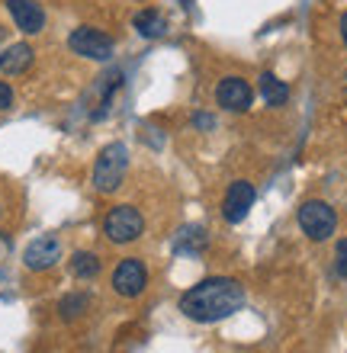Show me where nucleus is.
<instances>
[{"label":"nucleus","mask_w":347,"mask_h":353,"mask_svg":"<svg viewBox=\"0 0 347 353\" xmlns=\"http://www.w3.org/2000/svg\"><path fill=\"white\" fill-rule=\"evenodd\" d=\"M241 305H244V286L232 276H209L180 296V312L190 321H199V325H212V321L232 318Z\"/></svg>","instance_id":"nucleus-1"},{"label":"nucleus","mask_w":347,"mask_h":353,"mask_svg":"<svg viewBox=\"0 0 347 353\" xmlns=\"http://www.w3.org/2000/svg\"><path fill=\"white\" fill-rule=\"evenodd\" d=\"M126 170H129V151L122 141H113L100 151V158L94 164V186L97 193H116L126 180Z\"/></svg>","instance_id":"nucleus-2"},{"label":"nucleus","mask_w":347,"mask_h":353,"mask_svg":"<svg viewBox=\"0 0 347 353\" xmlns=\"http://www.w3.org/2000/svg\"><path fill=\"white\" fill-rule=\"evenodd\" d=\"M299 228L309 234L312 241H328L335 228H338V215L328 203L321 199H309L299 205Z\"/></svg>","instance_id":"nucleus-3"},{"label":"nucleus","mask_w":347,"mask_h":353,"mask_svg":"<svg viewBox=\"0 0 347 353\" xmlns=\"http://www.w3.org/2000/svg\"><path fill=\"white\" fill-rule=\"evenodd\" d=\"M145 228V219L135 205H116L103 219V234L113 244H132Z\"/></svg>","instance_id":"nucleus-4"},{"label":"nucleus","mask_w":347,"mask_h":353,"mask_svg":"<svg viewBox=\"0 0 347 353\" xmlns=\"http://www.w3.org/2000/svg\"><path fill=\"white\" fill-rule=\"evenodd\" d=\"M68 48L81 58H90V61H110L113 58V39L94 26H77L68 36Z\"/></svg>","instance_id":"nucleus-5"},{"label":"nucleus","mask_w":347,"mask_h":353,"mask_svg":"<svg viewBox=\"0 0 347 353\" xmlns=\"http://www.w3.org/2000/svg\"><path fill=\"white\" fill-rule=\"evenodd\" d=\"M145 286H148V270H145V263L135 261V257H129V261H122L119 267L113 270V289L119 292L122 299H135L145 292Z\"/></svg>","instance_id":"nucleus-6"},{"label":"nucleus","mask_w":347,"mask_h":353,"mask_svg":"<svg viewBox=\"0 0 347 353\" xmlns=\"http://www.w3.org/2000/svg\"><path fill=\"white\" fill-rule=\"evenodd\" d=\"M216 103L228 112H248L254 103V90L244 77H226L216 87Z\"/></svg>","instance_id":"nucleus-7"},{"label":"nucleus","mask_w":347,"mask_h":353,"mask_svg":"<svg viewBox=\"0 0 347 353\" xmlns=\"http://www.w3.org/2000/svg\"><path fill=\"white\" fill-rule=\"evenodd\" d=\"M254 205V186L248 180H235L232 186L226 190V203H222V215H226V222L238 225L248 219Z\"/></svg>","instance_id":"nucleus-8"},{"label":"nucleus","mask_w":347,"mask_h":353,"mask_svg":"<svg viewBox=\"0 0 347 353\" xmlns=\"http://www.w3.org/2000/svg\"><path fill=\"white\" fill-rule=\"evenodd\" d=\"M7 10L13 23H17L19 32H26V36H36L46 29V10L39 0H7Z\"/></svg>","instance_id":"nucleus-9"},{"label":"nucleus","mask_w":347,"mask_h":353,"mask_svg":"<svg viewBox=\"0 0 347 353\" xmlns=\"http://www.w3.org/2000/svg\"><path fill=\"white\" fill-rule=\"evenodd\" d=\"M61 261V241H58L55 234H42V238H36V241L26 248V254H23V263H26L29 270H48L55 267V263Z\"/></svg>","instance_id":"nucleus-10"},{"label":"nucleus","mask_w":347,"mask_h":353,"mask_svg":"<svg viewBox=\"0 0 347 353\" xmlns=\"http://www.w3.org/2000/svg\"><path fill=\"white\" fill-rule=\"evenodd\" d=\"M29 65H32V48L26 42H17L0 55V71L3 74H23V71H29Z\"/></svg>","instance_id":"nucleus-11"},{"label":"nucleus","mask_w":347,"mask_h":353,"mask_svg":"<svg viewBox=\"0 0 347 353\" xmlns=\"http://www.w3.org/2000/svg\"><path fill=\"white\" fill-rule=\"evenodd\" d=\"M135 29L145 39H161L168 32V19L158 10H141V13H135Z\"/></svg>","instance_id":"nucleus-12"},{"label":"nucleus","mask_w":347,"mask_h":353,"mask_svg":"<svg viewBox=\"0 0 347 353\" xmlns=\"http://www.w3.org/2000/svg\"><path fill=\"white\" fill-rule=\"evenodd\" d=\"M261 97L267 106H283V103L290 100V87L283 84L280 77L273 74H261Z\"/></svg>","instance_id":"nucleus-13"},{"label":"nucleus","mask_w":347,"mask_h":353,"mask_svg":"<svg viewBox=\"0 0 347 353\" xmlns=\"http://www.w3.org/2000/svg\"><path fill=\"white\" fill-rule=\"evenodd\" d=\"M206 248V232L203 228H184L174 241V251L177 254H199Z\"/></svg>","instance_id":"nucleus-14"},{"label":"nucleus","mask_w":347,"mask_h":353,"mask_svg":"<svg viewBox=\"0 0 347 353\" xmlns=\"http://www.w3.org/2000/svg\"><path fill=\"white\" fill-rule=\"evenodd\" d=\"M71 273H75L77 279H94L97 273H100V257L90 251H77L75 257H71Z\"/></svg>","instance_id":"nucleus-15"},{"label":"nucleus","mask_w":347,"mask_h":353,"mask_svg":"<svg viewBox=\"0 0 347 353\" xmlns=\"http://www.w3.org/2000/svg\"><path fill=\"white\" fill-rule=\"evenodd\" d=\"M87 305H90V299H87L84 292H75V296L61 299L58 312H61V318H65V321H75V318H81L87 312Z\"/></svg>","instance_id":"nucleus-16"},{"label":"nucleus","mask_w":347,"mask_h":353,"mask_svg":"<svg viewBox=\"0 0 347 353\" xmlns=\"http://www.w3.org/2000/svg\"><path fill=\"white\" fill-rule=\"evenodd\" d=\"M335 270H338V276H347V241H338V263H335Z\"/></svg>","instance_id":"nucleus-17"},{"label":"nucleus","mask_w":347,"mask_h":353,"mask_svg":"<svg viewBox=\"0 0 347 353\" xmlns=\"http://www.w3.org/2000/svg\"><path fill=\"white\" fill-rule=\"evenodd\" d=\"M10 106H13V90L7 81H0V110H10Z\"/></svg>","instance_id":"nucleus-18"},{"label":"nucleus","mask_w":347,"mask_h":353,"mask_svg":"<svg viewBox=\"0 0 347 353\" xmlns=\"http://www.w3.org/2000/svg\"><path fill=\"white\" fill-rule=\"evenodd\" d=\"M193 125H206V129H209V125H212V119H209V116H197V119H193Z\"/></svg>","instance_id":"nucleus-19"},{"label":"nucleus","mask_w":347,"mask_h":353,"mask_svg":"<svg viewBox=\"0 0 347 353\" xmlns=\"http://www.w3.org/2000/svg\"><path fill=\"white\" fill-rule=\"evenodd\" d=\"M341 39H344V46H347V13L341 17Z\"/></svg>","instance_id":"nucleus-20"},{"label":"nucleus","mask_w":347,"mask_h":353,"mask_svg":"<svg viewBox=\"0 0 347 353\" xmlns=\"http://www.w3.org/2000/svg\"><path fill=\"white\" fill-rule=\"evenodd\" d=\"M0 55H3V52H0Z\"/></svg>","instance_id":"nucleus-21"}]
</instances>
